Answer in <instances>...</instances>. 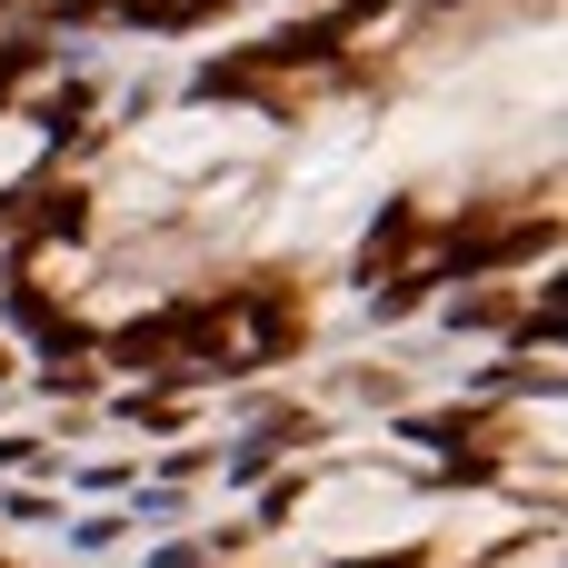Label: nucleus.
Instances as JSON below:
<instances>
[{
  "mask_svg": "<svg viewBox=\"0 0 568 568\" xmlns=\"http://www.w3.org/2000/svg\"><path fill=\"white\" fill-rule=\"evenodd\" d=\"M240 140H250V120H210V110H190V120H170V130L150 140V160H170V170H180V160H210V150H240Z\"/></svg>",
  "mask_w": 568,
  "mask_h": 568,
  "instance_id": "2",
  "label": "nucleus"
},
{
  "mask_svg": "<svg viewBox=\"0 0 568 568\" xmlns=\"http://www.w3.org/2000/svg\"><path fill=\"white\" fill-rule=\"evenodd\" d=\"M300 529L329 539V549H369V539H399V529H409V499L379 489V479H329V489L300 509Z\"/></svg>",
  "mask_w": 568,
  "mask_h": 568,
  "instance_id": "1",
  "label": "nucleus"
},
{
  "mask_svg": "<svg viewBox=\"0 0 568 568\" xmlns=\"http://www.w3.org/2000/svg\"><path fill=\"white\" fill-rule=\"evenodd\" d=\"M30 150H40V130H20V120H0V180H20V170H30Z\"/></svg>",
  "mask_w": 568,
  "mask_h": 568,
  "instance_id": "3",
  "label": "nucleus"
}]
</instances>
